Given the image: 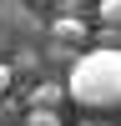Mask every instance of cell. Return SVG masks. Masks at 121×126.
<instances>
[{
	"instance_id": "1",
	"label": "cell",
	"mask_w": 121,
	"mask_h": 126,
	"mask_svg": "<svg viewBox=\"0 0 121 126\" xmlns=\"http://www.w3.org/2000/svg\"><path fill=\"white\" fill-rule=\"evenodd\" d=\"M60 91L81 111H116V101H121V56L116 50H81Z\"/></svg>"
},
{
	"instance_id": "2",
	"label": "cell",
	"mask_w": 121,
	"mask_h": 126,
	"mask_svg": "<svg viewBox=\"0 0 121 126\" xmlns=\"http://www.w3.org/2000/svg\"><path fill=\"white\" fill-rule=\"evenodd\" d=\"M25 101H30V111H56V106H60V101H66V91H60V86H56V81H40V86H35V91H30V96H25Z\"/></svg>"
},
{
	"instance_id": "3",
	"label": "cell",
	"mask_w": 121,
	"mask_h": 126,
	"mask_svg": "<svg viewBox=\"0 0 121 126\" xmlns=\"http://www.w3.org/2000/svg\"><path fill=\"white\" fill-rule=\"evenodd\" d=\"M50 35H56L60 46H86V25H81L76 15H60L56 25H50Z\"/></svg>"
},
{
	"instance_id": "4",
	"label": "cell",
	"mask_w": 121,
	"mask_h": 126,
	"mask_svg": "<svg viewBox=\"0 0 121 126\" xmlns=\"http://www.w3.org/2000/svg\"><path fill=\"white\" fill-rule=\"evenodd\" d=\"M96 15H101V25H116L121 20V0H96Z\"/></svg>"
},
{
	"instance_id": "5",
	"label": "cell",
	"mask_w": 121,
	"mask_h": 126,
	"mask_svg": "<svg viewBox=\"0 0 121 126\" xmlns=\"http://www.w3.org/2000/svg\"><path fill=\"white\" fill-rule=\"evenodd\" d=\"M91 50H116V25H101L96 30V46Z\"/></svg>"
},
{
	"instance_id": "6",
	"label": "cell",
	"mask_w": 121,
	"mask_h": 126,
	"mask_svg": "<svg viewBox=\"0 0 121 126\" xmlns=\"http://www.w3.org/2000/svg\"><path fill=\"white\" fill-rule=\"evenodd\" d=\"M25 126H60L56 111H25Z\"/></svg>"
},
{
	"instance_id": "7",
	"label": "cell",
	"mask_w": 121,
	"mask_h": 126,
	"mask_svg": "<svg viewBox=\"0 0 121 126\" xmlns=\"http://www.w3.org/2000/svg\"><path fill=\"white\" fill-rule=\"evenodd\" d=\"M10 81H15V71H10V66H0V96L10 91Z\"/></svg>"
},
{
	"instance_id": "8",
	"label": "cell",
	"mask_w": 121,
	"mask_h": 126,
	"mask_svg": "<svg viewBox=\"0 0 121 126\" xmlns=\"http://www.w3.org/2000/svg\"><path fill=\"white\" fill-rule=\"evenodd\" d=\"M40 5H45V0H40Z\"/></svg>"
}]
</instances>
